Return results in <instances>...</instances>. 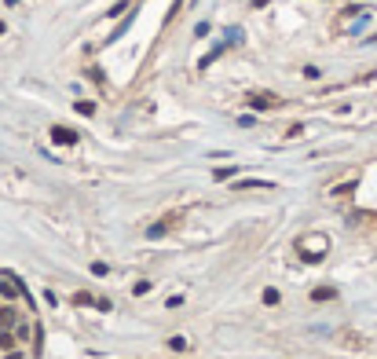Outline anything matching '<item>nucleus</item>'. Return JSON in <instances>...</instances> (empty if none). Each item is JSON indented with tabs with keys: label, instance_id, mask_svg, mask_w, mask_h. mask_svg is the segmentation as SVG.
I'll return each instance as SVG.
<instances>
[{
	"label": "nucleus",
	"instance_id": "7",
	"mask_svg": "<svg viewBox=\"0 0 377 359\" xmlns=\"http://www.w3.org/2000/svg\"><path fill=\"white\" fill-rule=\"evenodd\" d=\"M220 55H224V44H216V48H213V52H209L205 59H201V62H198V66H201V70H205V66H209V62H213V59H220Z\"/></svg>",
	"mask_w": 377,
	"mask_h": 359
},
{
	"label": "nucleus",
	"instance_id": "6",
	"mask_svg": "<svg viewBox=\"0 0 377 359\" xmlns=\"http://www.w3.org/2000/svg\"><path fill=\"white\" fill-rule=\"evenodd\" d=\"M77 114H85V117H92L96 114V103H88V99H77V106H73Z\"/></svg>",
	"mask_w": 377,
	"mask_h": 359
},
{
	"label": "nucleus",
	"instance_id": "1",
	"mask_svg": "<svg viewBox=\"0 0 377 359\" xmlns=\"http://www.w3.org/2000/svg\"><path fill=\"white\" fill-rule=\"evenodd\" d=\"M297 249H301L304 260H322L329 253V238L326 235H304V238H297Z\"/></svg>",
	"mask_w": 377,
	"mask_h": 359
},
{
	"label": "nucleus",
	"instance_id": "13",
	"mask_svg": "<svg viewBox=\"0 0 377 359\" xmlns=\"http://www.w3.org/2000/svg\"><path fill=\"white\" fill-rule=\"evenodd\" d=\"M4 29H8V26H4V22H0V33H4Z\"/></svg>",
	"mask_w": 377,
	"mask_h": 359
},
{
	"label": "nucleus",
	"instance_id": "2",
	"mask_svg": "<svg viewBox=\"0 0 377 359\" xmlns=\"http://www.w3.org/2000/svg\"><path fill=\"white\" fill-rule=\"evenodd\" d=\"M52 139H55L59 147H70V143H77V132L66 129V125H52Z\"/></svg>",
	"mask_w": 377,
	"mask_h": 359
},
{
	"label": "nucleus",
	"instance_id": "11",
	"mask_svg": "<svg viewBox=\"0 0 377 359\" xmlns=\"http://www.w3.org/2000/svg\"><path fill=\"white\" fill-rule=\"evenodd\" d=\"M124 8H129V4H124V0H121V4H114V8H110V11H106V15H110V19H117V15H121Z\"/></svg>",
	"mask_w": 377,
	"mask_h": 359
},
{
	"label": "nucleus",
	"instance_id": "9",
	"mask_svg": "<svg viewBox=\"0 0 377 359\" xmlns=\"http://www.w3.org/2000/svg\"><path fill=\"white\" fill-rule=\"evenodd\" d=\"M165 231H169V220H161V224H154V227H147V235H150V238H161Z\"/></svg>",
	"mask_w": 377,
	"mask_h": 359
},
{
	"label": "nucleus",
	"instance_id": "12",
	"mask_svg": "<svg viewBox=\"0 0 377 359\" xmlns=\"http://www.w3.org/2000/svg\"><path fill=\"white\" fill-rule=\"evenodd\" d=\"M264 301H268V304H278V290H264Z\"/></svg>",
	"mask_w": 377,
	"mask_h": 359
},
{
	"label": "nucleus",
	"instance_id": "5",
	"mask_svg": "<svg viewBox=\"0 0 377 359\" xmlns=\"http://www.w3.org/2000/svg\"><path fill=\"white\" fill-rule=\"evenodd\" d=\"M311 297H315V301H333V297H337V290H333V286H319Z\"/></svg>",
	"mask_w": 377,
	"mask_h": 359
},
{
	"label": "nucleus",
	"instance_id": "3",
	"mask_svg": "<svg viewBox=\"0 0 377 359\" xmlns=\"http://www.w3.org/2000/svg\"><path fill=\"white\" fill-rule=\"evenodd\" d=\"M278 99L275 96H264V92H253V96H249V106H253V110H271Z\"/></svg>",
	"mask_w": 377,
	"mask_h": 359
},
{
	"label": "nucleus",
	"instance_id": "4",
	"mask_svg": "<svg viewBox=\"0 0 377 359\" xmlns=\"http://www.w3.org/2000/svg\"><path fill=\"white\" fill-rule=\"evenodd\" d=\"M238 191H275V183L271 180H242Z\"/></svg>",
	"mask_w": 377,
	"mask_h": 359
},
{
	"label": "nucleus",
	"instance_id": "10",
	"mask_svg": "<svg viewBox=\"0 0 377 359\" xmlns=\"http://www.w3.org/2000/svg\"><path fill=\"white\" fill-rule=\"evenodd\" d=\"M169 348L172 352H183V348H191V345H187V337H169Z\"/></svg>",
	"mask_w": 377,
	"mask_h": 359
},
{
	"label": "nucleus",
	"instance_id": "8",
	"mask_svg": "<svg viewBox=\"0 0 377 359\" xmlns=\"http://www.w3.org/2000/svg\"><path fill=\"white\" fill-rule=\"evenodd\" d=\"M234 173H238V165H224V169H216L213 176H216V180H231Z\"/></svg>",
	"mask_w": 377,
	"mask_h": 359
}]
</instances>
